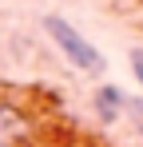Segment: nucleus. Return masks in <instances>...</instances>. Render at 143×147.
Masks as SVG:
<instances>
[{"mask_svg": "<svg viewBox=\"0 0 143 147\" xmlns=\"http://www.w3.org/2000/svg\"><path fill=\"white\" fill-rule=\"evenodd\" d=\"M123 103H127L123 92L111 88V84H107V88H99V96H95V107H99V115H103V119H115L119 111H123Z\"/></svg>", "mask_w": 143, "mask_h": 147, "instance_id": "f03ea898", "label": "nucleus"}, {"mask_svg": "<svg viewBox=\"0 0 143 147\" xmlns=\"http://www.w3.org/2000/svg\"><path fill=\"white\" fill-rule=\"evenodd\" d=\"M135 107H139V127H143V103H135Z\"/></svg>", "mask_w": 143, "mask_h": 147, "instance_id": "39448f33", "label": "nucleus"}, {"mask_svg": "<svg viewBox=\"0 0 143 147\" xmlns=\"http://www.w3.org/2000/svg\"><path fill=\"white\" fill-rule=\"evenodd\" d=\"M16 139H20V115L8 103H0V147H12Z\"/></svg>", "mask_w": 143, "mask_h": 147, "instance_id": "7ed1b4c3", "label": "nucleus"}, {"mask_svg": "<svg viewBox=\"0 0 143 147\" xmlns=\"http://www.w3.org/2000/svg\"><path fill=\"white\" fill-rule=\"evenodd\" d=\"M131 72L143 80V48H135V52H131Z\"/></svg>", "mask_w": 143, "mask_h": 147, "instance_id": "20e7f679", "label": "nucleus"}, {"mask_svg": "<svg viewBox=\"0 0 143 147\" xmlns=\"http://www.w3.org/2000/svg\"><path fill=\"white\" fill-rule=\"evenodd\" d=\"M44 28H48V36H52V44L64 52L72 64L80 68V72L103 76V56H99V52H95V44H88V36H80V32H76L64 16H48Z\"/></svg>", "mask_w": 143, "mask_h": 147, "instance_id": "f257e3e1", "label": "nucleus"}]
</instances>
